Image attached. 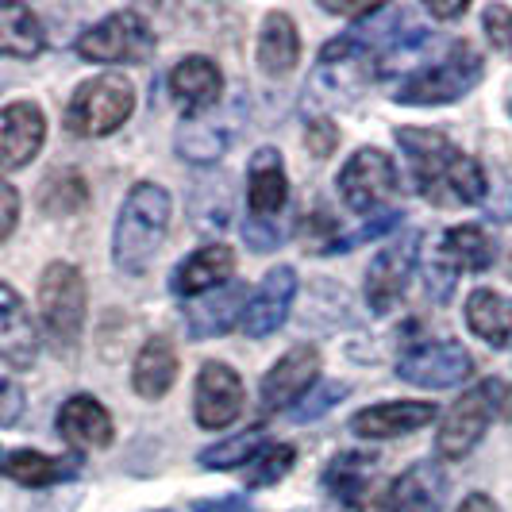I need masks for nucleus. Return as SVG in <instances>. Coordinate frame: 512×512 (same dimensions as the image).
Wrapping results in <instances>:
<instances>
[{"label": "nucleus", "instance_id": "1", "mask_svg": "<svg viewBox=\"0 0 512 512\" xmlns=\"http://www.w3.org/2000/svg\"><path fill=\"white\" fill-rule=\"evenodd\" d=\"M397 147L405 154L416 189L436 205H482L489 197L486 166L462 154L436 128H397Z\"/></svg>", "mask_w": 512, "mask_h": 512}, {"label": "nucleus", "instance_id": "2", "mask_svg": "<svg viewBox=\"0 0 512 512\" xmlns=\"http://www.w3.org/2000/svg\"><path fill=\"white\" fill-rule=\"evenodd\" d=\"M170 212H174L170 193L154 181H139L128 193V201L116 216V231H112V262L124 274L139 278L151 270L158 247L170 231Z\"/></svg>", "mask_w": 512, "mask_h": 512}, {"label": "nucleus", "instance_id": "3", "mask_svg": "<svg viewBox=\"0 0 512 512\" xmlns=\"http://www.w3.org/2000/svg\"><path fill=\"white\" fill-rule=\"evenodd\" d=\"M486 77V58L470 43H455L451 51L436 58L432 66L416 70L405 81H397L393 101L397 104H451L462 101L478 81Z\"/></svg>", "mask_w": 512, "mask_h": 512}, {"label": "nucleus", "instance_id": "4", "mask_svg": "<svg viewBox=\"0 0 512 512\" xmlns=\"http://www.w3.org/2000/svg\"><path fill=\"white\" fill-rule=\"evenodd\" d=\"M131 112H135V89H131L128 77H89L77 85L70 104H66V131L81 135V139H101V135L124 128Z\"/></svg>", "mask_w": 512, "mask_h": 512}, {"label": "nucleus", "instance_id": "5", "mask_svg": "<svg viewBox=\"0 0 512 512\" xmlns=\"http://www.w3.org/2000/svg\"><path fill=\"white\" fill-rule=\"evenodd\" d=\"M39 316L58 351H70L85 328V278L70 262H51L39 278Z\"/></svg>", "mask_w": 512, "mask_h": 512}, {"label": "nucleus", "instance_id": "6", "mask_svg": "<svg viewBox=\"0 0 512 512\" xmlns=\"http://www.w3.org/2000/svg\"><path fill=\"white\" fill-rule=\"evenodd\" d=\"M74 51L85 62H101V66H135L154 54V31L139 12H112L101 24L81 31Z\"/></svg>", "mask_w": 512, "mask_h": 512}, {"label": "nucleus", "instance_id": "7", "mask_svg": "<svg viewBox=\"0 0 512 512\" xmlns=\"http://www.w3.org/2000/svg\"><path fill=\"white\" fill-rule=\"evenodd\" d=\"M501 397H505V385L497 382V378H489V382L466 389L459 401L451 405V412L443 416V428H439V436H436L439 455H443L447 462L466 459V455L482 443V436L489 432Z\"/></svg>", "mask_w": 512, "mask_h": 512}, {"label": "nucleus", "instance_id": "8", "mask_svg": "<svg viewBox=\"0 0 512 512\" xmlns=\"http://www.w3.org/2000/svg\"><path fill=\"white\" fill-rule=\"evenodd\" d=\"M416 266H420V231H405V235L389 239L366 270V285H362L366 308L374 316H385L389 308H397V301L409 289L412 274H416Z\"/></svg>", "mask_w": 512, "mask_h": 512}, {"label": "nucleus", "instance_id": "9", "mask_svg": "<svg viewBox=\"0 0 512 512\" xmlns=\"http://www.w3.org/2000/svg\"><path fill=\"white\" fill-rule=\"evenodd\" d=\"M393 189H397V166L378 147L355 151L339 170V197L355 216H370L374 208H382L393 197Z\"/></svg>", "mask_w": 512, "mask_h": 512}, {"label": "nucleus", "instance_id": "10", "mask_svg": "<svg viewBox=\"0 0 512 512\" xmlns=\"http://www.w3.org/2000/svg\"><path fill=\"white\" fill-rule=\"evenodd\" d=\"M474 362L470 351L455 339H428V343H412L409 351L397 359V374L409 385L420 389H447L470 378Z\"/></svg>", "mask_w": 512, "mask_h": 512}, {"label": "nucleus", "instance_id": "11", "mask_svg": "<svg viewBox=\"0 0 512 512\" xmlns=\"http://www.w3.org/2000/svg\"><path fill=\"white\" fill-rule=\"evenodd\" d=\"M193 412H197V424L208 428V432H220L235 424V416L243 412V378L224 366V362H205L201 374H197V393H193Z\"/></svg>", "mask_w": 512, "mask_h": 512}, {"label": "nucleus", "instance_id": "12", "mask_svg": "<svg viewBox=\"0 0 512 512\" xmlns=\"http://www.w3.org/2000/svg\"><path fill=\"white\" fill-rule=\"evenodd\" d=\"M320 374V351L312 343H301L293 351H285L262 378V412H282L297 405L308 393V385Z\"/></svg>", "mask_w": 512, "mask_h": 512}, {"label": "nucleus", "instance_id": "13", "mask_svg": "<svg viewBox=\"0 0 512 512\" xmlns=\"http://www.w3.org/2000/svg\"><path fill=\"white\" fill-rule=\"evenodd\" d=\"M447 501V470L439 462H412L393 478L374 512H443Z\"/></svg>", "mask_w": 512, "mask_h": 512}, {"label": "nucleus", "instance_id": "14", "mask_svg": "<svg viewBox=\"0 0 512 512\" xmlns=\"http://www.w3.org/2000/svg\"><path fill=\"white\" fill-rule=\"evenodd\" d=\"M47 139V120L35 101H16L0 108V174L27 166Z\"/></svg>", "mask_w": 512, "mask_h": 512}, {"label": "nucleus", "instance_id": "15", "mask_svg": "<svg viewBox=\"0 0 512 512\" xmlns=\"http://www.w3.org/2000/svg\"><path fill=\"white\" fill-rule=\"evenodd\" d=\"M293 297H297V270L293 266H274L262 278L255 297L243 305V332L251 335V339L274 335L285 324Z\"/></svg>", "mask_w": 512, "mask_h": 512}, {"label": "nucleus", "instance_id": "16", "mask_svg": "<svg viewBox=\"0 0 512 512\" xmlns=\"http://www.w3.org/2000/svg\"><path fill=\"white\" fill-rule=\"evenodd\" d=\"M39 359V332L27 312L24 297L12 285L0 282V362L12 370H27Z\"/></svg>", "mask_w": 512, "mask_h": 512}, {"label": "nucleus", "instance_id": "17", "mask_svg": "<svg viewBox=\"0 0 512 512\" xmlns=\"http://www.w3.org/2000/svg\"><path fill=\"white\" fill-rule=\"evenodd\" d=\"M432 420H436V405L432 401H389V405L362 409L351 420V428L362 439H401L420 432V428H428Z\"/></svg>", "mask_w": 512, "mask_h": 512}, {"label": "nucleus", "instance_id": "18", "mask_svg": "<svg viewBox=\"0 0 512 512\" xmlns=\"http://www.w3.org/2000/svg\"><path fill=\"white\" fill-rule=\"evenodd\" d=\"M112 432V412L89 393H77L58 409V436L74 451H101L112 443Z\"/></svg>", "mask_w": 512, "mask_h": 512}, {"label": "nucleus", "instance_id": "19", "mask_svg": "<svg viewBox=\"0 0 512 512\" xmlns=\"http://www.w3.org/2000/svg\"><path fill=\"white\" fill-rule=\"evenodd\" d=\"M231 274H235V251L228 243H208L174 270L170 289L178 297H205L212 289H224L231 282Z\"/></svg>", "mask_w": 512, "mask_h": 512}, {"label": "nucleus", "instance_id": "20", "mask_svg": "<svg viewBox=\"0 0 512 512\" xmlns=\"http://www.w3.org/2000/svg\"><path fill=\"white\" fill-rule=\"evenodd\" d=\"M289 201V181H285L282 154L274 147L255 151L251 166H247V205H251V220H274Z\"/></svg>", "mask_w": 512, "mask_h": 512}, {"label": "nucleus", "instance_id": "21", "mask_svg": "<svg viewBox=\"0 0 512 512\" xmlns=\"http://www.w3.org/2000/svg\"><path fill=\"white\" fill-rule=\"evenodd\" d=\"M170 93L185 112H205L224 93V74L205 54H189L170 70Z\"/></svg>", "mask_w": 512, "mask_h": 512}, {"label": "nucleus", "instance_id": "22", "mask_svg": "<svg viewBox=\"0 0 512 512\" xmlns=\"http://www.w3.org/2000/svg\"><path fill=\"white\" fill-rule=\"evenodd\" d=\"M178 382V351L166 335H151L139 355H135V370H131V389L143 401H162Z\"/></svg>", "mask_w": 512, "mask_h": 512}, {"label": "nucleus", "instance_id": "23", "mask_svg": "<svg viewBox=\"0 0 512 512\" xmlns=\"http://www.w3.org/2000/svg\"><path fill=\"white\" fill-rule=\"evenodd\" d=\"M0 474L27 489H47L81 474L77 455H43V451H12L0 459Z\"/></svg>", "mask_w": 512, "mask_h": 512}, {"label": "nucleus", "instance_id": "24", "mask_svg": "<svg viewBox=\"0 0 512 512\" xmlns=\"http://www.w3.org/2000/svg\"><path fill=\"white\" fill-rule=\"evenodd\" d=\"M439 258H443L455 274H482V270L493 266V258H497V243H493V235L482 231L478 224H459V228H451L443 235Z\"/></svg>", "mask_w": 512, "mask_h": 512}, {"label": "nucleus", "instance_id": "25", "mask_svg": "<svg viewBox=\"0 0 512 512\" xmlns=\"http://www.w3.org/2000/svg\"><path fill=\"white\" fill-rule=\"evenodd\" d=\"M301 58V35H297V24L285 16V12H270L262 20V35H258V66L262 74L282 77L297 66Z\"/></svg>", "mask_w": 512, "mask_h": 512}, {"label": "nucleus", "instance_id": "26", "mask_svg": "<svg viewBox=\"0 0 512 512\" xmlns=\"http://www.w3.org/2000/svg\"><path fill=\"white\" fill-rule=\"evenodd\" d=\"M374 470H378V459L374 455H359V451H343L328 462L324 470V489L332 493L339 505L347 509H359L366 489L374 482Z\"/></svg>", "mask_w": 512, "mask_h": 512}, {"label": "nucleus", "instance_id": "27", "mask_svg": "<svg viewBox=\"0 0 512 512\" xmlns=\"http://www.w3.org/2000/svg\"><path fill=\"white\" fill-rule=\"evenodd\" d=\"M466 324L470 332L482 335L489 347H509L512 343V301L493 289H474L466 297Z\"/></svg>", "mask_w": 512, "mask_h": 512}, {"label": "nucleus", "instance_id": "28", "mask_svg": "<svg viewBox=\"0 0 512 512\" xmlns=\"http://www.w3.org/2000/svg\"><path fill=\"white\" fill-rule=\"evenodd\" d=\"M243 297H247V285L243 282L208 293L205 301H197V305L189 308V316H185L189 320V335L193 339H208V335L228 332L231 324H235V316L243 312Z\"/></svg>", "mask_w": 512, "mask_h": 512}, {"label": "nucleus", "instance_id": "29", "mask_svg": "<svg viewBox=\"0 0 512 512\" xmlns=\"http://www.w3.org/2000/svg\"><path fill=\"white\" fill-rule=\"evenodd\" d=\"M47 47L39 16L27 4H0V54L4 58H35Z\"/></svg>", "mask_w": 512, "mask_h": 512}, {"label": "nucleus", "instance_id": "30", "mask_svg": "<svg viewBox=\"0 0 512 512\" xmlns=\"http://www.w3.org/2000/svg\"><path fill=\"white\" fill-rule=\"evenodd\" d=\"M39 205L51 216H70L77 208L89 205V189L85 178L77 170H54L51 178L43 181V193H39Z\"/></svg>", "mask_w": 512, "mask_h": 512}, {"label": "nucleus", "instance_id": "31", "mask_svg": "<svg viewBox=\"0 0 512 512\" xmlns=\"http://www.w3.org/2000/svg\"><path fill=\"white\" fill-rule=\"evenodd\" d=\"M262 447H266V432L255 424V428H247V432H239V436H231V439H224V443L201 451L197 462L208 466V470H235V466H247Z\"/></svg>", "mask_w": 512, "mask_h": 512}, {"label": "nucleus", "instance_id": "32", "mask_svg": "<svg viewBox=\"0 0 512 512\" xmlns=\"http://www.w3.org/2000/svg\"><path fill=\"white\" fill-rule=\"evenodd\" d=\"M231 131L216 128V124H189L178 135V151L185 162H216L220 154L228 151Z\"/></svg>", "mask_w": 512, "mask_h": 512}, {"label": "nucleus", "instance_id": "33", "mask_svg": "<svg viewBox=\"0 0 512 512\" xmlns=\"http://www.w3.org/2000/svg\"><path fill=\"white\" fill-rule=\"evenodd\" d=\"M293 462H297V451H293L289 443H266L255 459L247 462V466H251V470H247V486L251 489L274 486L278 478H285V474L293 470Z\"/></svg>", "mask_w": 512, "mask_h": 512}, {"label": "nucleus", "instance_id": "34", "mask_svg": "<svg viewBox=\"0 0 512 512\" xmlns=\"http://www.w3.org/2000/svg\"><path fill=\"white\" fill-rule=\"evenodd\" d=\"M482 27H486V39L497 47L501 54L512 58V8L505 4H489L482 12Z\"/></svg>", "mask_w": 512, "mask_h": 512}, {"label": "nucleus", "instance_id": "35", "mask_svg": "<svg viewBox=\"0 0 512 512\" xmlns=\"http://www.w3.org/2000/svg\"><path fill=\"white\" fill-rule=\"evenodd\" d=\"M401 224V212H378L366 228L351 231V235H343V239H335L328 251H351V247H359V243H366V239H378V235H385V231H393Z\"/></svg>", "mask_w": 512, "mask_h": 512}, {"label": "nucleus", "instance_id": "36", "mask_svg": "<svg viewBox=\"0 0 512 512\" xmlns=\"http://www.w3.org/2000/svg\"><path fill=\"white\" fill-rule=\"evenodd\" d=\"M305 147H308V154H316V158H328V154L339 147V128H335L328 116H312L305 128Z\"/></svg>", "mask_w": 512, "mask_h": 512}, {"label": "nucleus", "instance_id": "37", "mask_svg": "<svg viewBox=\"0 0 512 512\" xmlns=\"http://www.w3.org/2000/svg\"><path fill=\"white\" fill-rule=\"evenodd\" d=\"M343 397H347V385L343 382L320 385V389H312V397H305V405H297V420H316L320 412L335 409Z\"/></svg>", "mask_w": 512, "mask_h": 512}, {"label": "nucleus", "instance_id": "38", "mask_svg": "<svg viewBox=\"0 0 512 512\" xmlns=\"http://www.w3.org/2000/svg\"><path fill=\"white\" fill-rule=\"evenodd\" d=\"M424 285H428V293H432L436 301H447V297L455 293V270H451L443 258H432V262H428V274H424Z\"/></svg>", "mask_w": 512, "mask_h": 512}, {"label": "nucleus", "instance_id": "39", "mask_svg": "<svg viewBox=\"0 0 512 512\" xmlns=\"http://www.w3.org/2000/svg\"><path fill=\"white\" fill-rule=\"evenodd\" d=\"M24 416V389L12 378H0V424H16Z\"/></svg>", "mask_w": 512, "mask_h": 512}, {"label": "nucleus", "instance_id": "40", "mask_svg": "<svg viewBox=\"0 0 512 512\" xmlns=\"http://www.w3.org/2000/svg\"><path fill=\"white\" fill-rule=\"evenodd\" d=\"M16 220H20V193L8 181H0V243L16 231Z\"/></svg>", "mask_w": 512, "mask_h": 512}, {"label": "nucleus", "instance_id": "41", "mask_svg": "<svg viewBox=\"0 0 512 512\" xmlns=\"http://www.w3.org/2000/svg\"><path fill=\"white\" fill-rule=\"evenodd\" d=\"M455 512H501V509L493 505V497H489V493H470Z\"/></svg>", "mask_w": 512, "mask_h": 512}, {"label": "nucleus", "instance_id": "42", "mask_svg": "<svg viewBox=\"0 0 512 512\" xmlns=\"http://www.w3.org/2000/svg\"><path fill=\"white\" fill-rule=\"evenodd\" d=\"M428 12L439 16V20H455V16L466 12V4H428Z\"/></svg>", "mask_w": 512, "mask_h": 512}, {"label": "nucleus", "instance_id": "43", "mask_svg": "<svg viewBox=\"0 0 512 512\" xmlns=\"http://www.w3.org/2000/svg\"><path fill=\"white\" fill-rule=\"evenodd\" d=\"M509 278H512V251H509Z\"/></svg>", "mask_w": 512, "mask_h": 512}, {"label": "nucleus", "instance_id": "44", "mask_svg": "<svg viewBox=\"0 0 512 512\" xmlns=\"http://www.w3.org/2000/svg\"><path fill=\"white\" fill-rule=\"evenodd\" d=\"M509 420H512V393H509Z\"/></svg>", "mask_w": 512, "mask_h": 512}, {"label": "nucleus", "instance_id": "45", "mask_svg": "<svg viewBox=\"0 0 512 512\" xmlns=\"http://www.w3.org/2000/svg\"><path fill=\"white\" fill-rule=\"evenodd\" d=\"M509 108H512V104H509Z\"/></svg>", "mask_w": 512, "mask_h": 512}]
</instances>
